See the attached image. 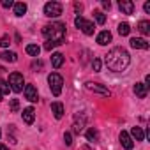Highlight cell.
Here are the masks:
<instances>
[{"mask_svg": "<svg viewBox=\"0 0 150 150\" xmlns=\"http://www.w3.org/2000/svg\"><path fill=\"white\" fill-rule=\"evenodd\" d=\"M104 62H106L108 69H111L115 72H122L131 64V57H129V53L124 48H113V50L108 51Z\"/></svg>", "mask_w": 150, "mask_h": 150, "instance_id": "6da1fadb", "label": "cell"}, {"mask_svg": "<svg viewBox=\"0 0 150 150\" xmlns=\"http://www.w3.org/2000/svg\"><path fill=\"white\" fill-rule=\"evenodd\" d=\"M42 34L46 37V41L53 42L55 46L62 44L64 42V37H65V25L64 23H51V25H46L42 28Z\"/></svg>", "mask_w": 150, "mask_h": 150, "instance_id": "7a4b0ae2", "label": "cell"}, {"mask_svg": "<svg viewBox=\"0 0 150 150\" xmlns=\"http://www.w3.org/2000/svg\"><path fill=\"white\" fill-rule=\"evenodd\" d=\"M48 83H50V88H51V94L53 96H60L62 94V87H64V78L60 76L58 72H51L48 76Z\"/></svg>", "mask_w": 150, "mask_h": 150, "instance_id": "3957f363", "label": "cell"}, {"mask_svg": "<svg viewBox=\"0 0 150 150\" xmlns=\"http://www.w3.org/2000/svg\"><path fill=\"white\" fill-rule=\"evenodd\" d=\"M23 76H21V74L20 72H11L9 74V83L7 85H11L9 88L13 90V92H21L23 90Z\"/></svg>", "mask_w": 150, "mask_h": 150, "instance_id": "277c9868", "label": "cell"}, {"mask_svg": "<svg viewBox=\"0 0 150 150\" xmlns=\"http://www.w3.org/2000/svg\"><path fill=\"white\" fill-rule=\"evenodd\" d=\"M74 25H76L78 28H81V30H83V34H87V35H92V34H94V30H96L94 23H92V21H88V20H85L83 16H78L76 20H74Z\"/></svg>", "mask_w": 150, "mask_h": 150, "instance_id": "5b68a950", "label": "cell"}, {"mask_svg": "<svg viewBox=\"0 0 150 150\" xmlns=\"http://www.w3.org/2000/svg\"><path fill=\"white\" fill-rule=\"evenodd\" d=\"M62 14V4L58 2H48L44 6V16L48 18H58Z\"/></svg>", "mask_w": 150, "mask_h": 150, "instance_id": "8992f818", "label": "cell"}, {"mask_svg": "<svg viewBox=\"0 0 150 150\" xmlns=\"http://www.w3.org/2000/svg\"><path fill=\"white\" fill-rule=\"evenodd\" d=\"M85 87H87V90H90V92H94V94H101V96H104V97H110V90L104 88V87H101L99 83H92V81H88Z\"/></svg>", "mask_w": 150, "mask_h": 150, "instance_id": "52a82bcc", "label": "cell"}, {"mask_svg": "<svg viewBox=\"0 0 150 150\" xmlns=\"http://www.w3.org/2000/svg\"><path fill=\"white\" fill-rule=\"evenodd\" d=\"M25 97H27L30 103H37V99H39L37 88H35L34 85H27V87H25Z\"/></svg>", "mask_w": 150, "mask_h": 150, "instance_id": "ba28073f", "label": "cell"}, {"mask_svg": "<svg viewBox=\"0 0 150 150\" xmlns=\"http://www.w3.org/2000/svg\"><path fill=\"white\" fill-rule=\"evenodd\" d=\"M120 143H122V146H124L125 150H132V146H134L132 138H131V136H129V132H125V131H122V132H120Z\"/></svg>", "mask_w": 150, "mask_h": 150, "instance_id": "9c48e42d", "label": "cell"}, {"mask_svg": "<svg viewBox=\"0 0 150 150\" xmlns=\"http://www.w3.org/2000/svg\"><path fill=\"white\" fill-rule=\"evenodd\" d=\"M118 7L124 14H132L134 13V4L131 2V0H120L118 2Z\"/></svg>", "mask_w": 150, "mask_h": 150, "instance_id": "30bf717a", "label": "cell"}, {"mask_svg": "<svg viewBox=\"0 0 150 150\" xmlns=\"http://www.w3.org/2000/svg\"><path fill=\"white\" fill-rule=\"evenodd\" d=\"M129 42H131V46L134 50H148V42L145 39H141V37H132Z\"/></svg>", "mask_w": 150, "mask_h": 150, "instance_id": "8fae6325", "label": "cell"}, {"mask_svg": "<svg viewBox=\"0 0 150 150\" xmlns=\"http://www.w3.org/2000/svg\"><path fill=\"white\" fill-rule=\"evenodd\" d=\"M134 94H136L139 99H145L146 94H148V87H145V83H136V85H134Z\"/></svg>", "mask_w": 150, "mask_h": 150, "instance_id": "7c38bea8", "label": "cell"}, {"mask_svg": "<svg viewBox=\"0 0 150 150\" xmlns=\"http://www.w3.org/2000/svg\"><path fill=\"white\" fill-rule=\"evenodd\" d=\"M34 118H35V110H34L32 106L25 108V110H23V120H25L27 124H34Z\"/></svg>", "mask_w": 150, "mask_h": 150, "instance_id": "4fadbf2b", "label": "cell"}, {"mask_svg": "<svg viewBox=\"0 0 150 150\" xmlns=\"http://www.w3.org/2000/svg\"><path fill=\"white\" fill-rule=\"evenodd\" d=\"M97 42H99L101 46H106L108 42H111V32H108V30H103V32L97 35Z\"/></svg>", "mask_w": 150, "mask_h": 150, "instance_id": "5bb4252c", "label": "cell"}, {"mask_svg": "<svg viewBox=\"0 0 150 150\" xmlns=\"http://www.w3.org/2000/svg\"><path fill=\"white\" fill-rule=\"evenodd\" d=\"M51 111H53L55 118H62L64 117V104L62 103H51Z\"/></svg>", "mask_w": 150, "mask_h": 150, "instance_id": "9a60e30c", "label": "cell"}, {"mask_svg": "<svg viewBox=\"0 0 150 150\" xmlns=\"http://www.w3.org/2000/svg\"><path fill=\"white\" fill-rule=\"evenodd\" d=\"M62 64H64V55L62 53H53L51 55V65L55 69H58V67H62Z\"/></svg>", "mask_w": 150, "mask_h": 150, "instance_id": "2e32d148", "label": "cell"}, {"mask_svg": "<svg viewBox=\"0 0 150 150\" xmlns=\"http://www.w3.org/2000/svg\"><path fill=\"white\" fill-rule=\"evenodd\" d=\"M129 136H132L136 141H143V138H145V132H143V129H141V127H132Z\"/></svg>", "mask_w": 150, "mask_h": 150, "instance_id": "e0dca14e", "label": "cell"}, {"mask_svg": "<svg viewBox=\"0 0 150 150\" xmlns=\"http://www.w3.org/2000/svg\"><path fill=\"white\" fill-rule=\"evenodd\" d=\"M13 7H14V14H16V16H23V14L27 13V4H25V2H16Z\"/></svg>", "mask_w": 150, "mask_h": 150, "instance_id": "ac0fdd59", "label": "cell"}, {"mask_svg": "<svg viewBox=\"0 0 150 150\" xmlns=\"http://www.w3.org/2000/svg\"><path fill=\"white\" fill-rule=\"evenodd\" d=\"M0 58L6 60V62H16L18 60V57H16L14 51H2V53H0Z\"/></svg>", "mask_w": 150, "mask_h": 150, "instance_id": "d6986e66", "label": "cell"}, {"mask_svg": "<svg viewBox=\"0 0 150 150\" xmlns=\"http://www.w3.org/2000/svg\"><path fill=\"white\" fill-rule=\"evenodd\" d=\"M25 51H27L30 57H39V53H41V48H39L37 44H27Z\"/></svg>", "mask_w": 150, "mask_h": 150, "instance_id": "ffe728a7", "label": "cell"}, {"mask_svg": "<svg viewBox=\"0 0 150 150\" xmlns=\"http://www.w3.org/2000/svg\"><path fill=\"white\" fill-rule=\"evenodd\" d=\"M138 28H139V32H141L143 35H146V34H150V23H148L146 20H141V21L138 23Z\"/></svg>", "mask_w": 150, "mask_h": 150, "instance_id": "44dd1931", "label": "cell"}, {"mask_svg": "<svg viewBox=\"0 0 150 150\" xmlns=\"http://www.w3.org/2000/svg\"><path fill=\"white\" fill-rule=\"evenodd\" d=\"M97 138H99V132H97L94 127H90V129L87 131V139H88V141H97Z\"/></svg>", "mask_w": 150, "mask_h": 150, "instance_id": "7402d4cb", "label": "cell"}, {"mask_svg": "<svg viewBox=\"0 0 150 150\" xmlns=\"http://www.w3.org/2000/svg\"><path fill=\"white\" fill-rule=\"evenodd\" d=\"M129 32H131L129 23H120V25H118V34H120V35H129Z\"/></svg>", "mask_w": 150, "mask_h": 150, "instance_id": "603a6c76", "label": "cell"}, {"mask_svg": "<svg viewBox=\"0 0 150 150\" xmlns=\"http://www.w3.org/2000/svg\"><path fill=\"white\" fill-rule=\"evenodd\" d=\"M94 18L99 25H104V21H106V16L103 14V11H94Z\"/></svg>", "mask_w": 150, "mask_h": 150, "instance_id": "cb8c5ba5", "label": "cell"}, {"mask_svg": "<svg viewBox=\"0 0 150 150\" xmlns=\"http://www.w3.org/2000/svg\"><path fill=\"white\" fill-rule=\"evenodd\" d=\"M9 90H11V88H9V85H7V81H4L2 78H0V92H2V96H4V94H9Z\"/></svg>", "mask_w": 150, "mask_h": 150, "instance_id": "d4e9b609", "label": "cell"}, {"mask_svg": "<svg viewBox=\"0 0 150 150\" xmlns=\"http://www.w3.org/2000/svg\"><path fill=\"white\" fill-rule=\"evenodd\" d=\"M18 110H20V101L18 99H11V111L16 113Z\"/></svg>", "mask_w": 150, "mask_h": 150, "instance_id": "484cf974", "label": "cell"}, {"mask_svg": "<svg viewBox=\"0 0 150 150\" xmlns=\"http://www.w3.org/2000/svg\"><path fill=\"white\" fill-rule=\"evenodd\" d=\"M92 67H94L96 72H99V71H101V60H99V58H94V60H92Z\"/></svg>", "mask_w": 150, "mask_h": 150, "instance_id": "4316f807", "label": "cell"}, {"mask_svg": "<svg viewBox=\"0 0 150 150\" xmlns=\"http://www.w3.org/2000/svg\"><path fill=\"white\" fill-rule=\"evenodd\" d=\"M9 44H11V39H9L7 35L0 37V46H2V48H6V46H9Z\"/></svg>", "mask_w": 150, "mask_h": 150, "instance_id": "83f0119b", "label": "cell"}, {"mask_svg": "<svg viewBox=\"0 0 150 150\" xmlns=\"http://www.w3.org/2000/svg\"><path fill=\"white\" fill-rule=\"evenodd\" d=\"M64 141H65V145L69 146V145H72V136H71V132H65L64 134Z\"/></svg>", "mask_w": 150, "mask_h": 150, "instance_id": "f1b7e54d", "label": "cell"}, {"mask_svg": "<svg viewBox=\"0 0 150 150\" xmlns=\"http://www.w3.org/2000/svg\"><path fill=\"white\" fill-rule=\"evenodd\" d=\"M53 48H55V44H53V42H50V41H46V44H44V50H46V51H51Z\"/></svg>", "mask_w": 150, "mask_h": 150, "instance_id": "f546056e", "label": "cell"}, {"mask_svg": "<svg viewBox=\"0 0 150 150\" xmlns=\"http://www.w3.org/2000/svg\"><path fill=\"white\" fill-rule=\"evenodd\" d=\"M2 6L7 9V7H13V6H14V2H13V0H4V2H2Z\"/></svg>", "mask_w": 150, "mask_h": 150, "instance_id": "4dcf8cb0", "label": "cell"}, {"mask_svg": "<svg viewBox=\"0 0 150 150\" xmlns=\"http://www.w3.org/2000/svg\"><path fill=\"white\" fill-rule=\"evenodd\" d=\"M74 9H76V11H78V13H80V11H81V9H83V6H81V4H74Z\"/></svg>", "mask_w": 150, "mask_h": 150, "instance_id": "1f68e13d", "label": "cell"}, {"mask_svg": "<svg viewBox=\"0 0 150 150\" xmlns=\"http://www.w3.org/2000/svg\"><path fill=\"white\" fill-rule=\"evenodd\" d=\"M103 7H104V9H110V7H111V4H110V2H106V0H104V2H103Z\"/></svg>", "mask_w": 150, "mask_h": 150, "instance_id": "d6a6232c", "label": "cell"}, {"mask_svg": "<svg viewBox=\"0 0 150 150\" xmlns=\"http://www.w3.org/2000/svg\"><path fill=\"white\" fill-rule=\"evenodd\" d=\"M145 13H150V2L145 4Z\"/></svg>", "mask_w": 150, "mask_h": 150, "instance_id": "836d02e7", "label": "cell"}, {"mask_svg": "<svg viewBox=\"0 0 150 150\" xmlns=\"http://www.w3.org/2000/svg\"><path fill=\"white\" fill-rule=\"evenodd\" d=\"M32 67H34V69H41V67H42V64H41V62H37V64H34Z\"/></svg>", "mask_w": 150, "mask_h": 150, "instance_id": "e575fe53", "label": "cell"}, {"mask_svg": "<svg viewBox=\"0 0 150 150\" xmlns=\"http://www.w3.org/2000/svg\"><path fill=\"white\" fill-rule=\"evenodd\" d=\"M0 150H9V148H7L6 145H2V143H0Z\"/></svg>", "mask_w": 150, "mask_h": 150, "instance_id": "d590c367", "label": "cell"}, {"mask_svg": "<svg viewBox=\"0 0 150 150\" xmlns=\"http://www.w3.org/2000/svg\"><path fill=\"white\" fill-rule=\"evenodd\" d=\"M2 97H4V96H2V92H0V101H2Z\"/></svg>", "mask_w": 150, "mask_h": 150, "instance_id": "8d00e7d4", "label": "cell"}, {"mask_svg": "<svg viewBox=\"0 0 150 150\" xmlns=\"http://www.w3.org/2000/svg\"><path fill=\"white\" fill-rule=\"evenodd\" d=\"M0 136H2V132H0Z\"/></svg>", "mask_w": 150, "mask_h": 150, "instance_id": "74e56055", "label": "cell"}]
</instances>
